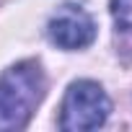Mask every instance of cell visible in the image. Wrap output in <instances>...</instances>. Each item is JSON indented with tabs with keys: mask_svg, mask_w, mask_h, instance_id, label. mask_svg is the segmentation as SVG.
Segmentation results:
<instances>
[{
	"mask_svg": "<svg viewBox=\"0 0 132 132\" xmlns=\"http://www.w3.org/2000/svg\"><path fill=\"white\" fill-rule=\"evenodd\" d=\"M111 114V101L101 83L96 80H73L65 91L60 106V129L62 132H91L106 124Z\"/></svg>",
	"mask_w": 132,
	"mask_h": 132,
	"instance_id": "7a4b0ae2",
	"label": "cell"
},
{
	"mask_svg": "<svg viewBox=\"0 0 132 132\" xmlns=\"http://www.w3.org/2000/svg\"><path fill=\"white\" fill-rule=\"evenodd\" d=\"M109 11L119 31H132V0H111Z\"/></svg>",
	"mask_w": 132,
	"mask_h": 132,
	"instance_id": "277c9868",
	"label": "cell"
},
{
	"mask_svg": "<svg viewBox=\"0 0 132 132\" xmlns=\"http://www.w3.org/2000/svg\"><path fill=\"white\" fill-rule=\"evenodd\" d=\"M47 34H49L52 44H57L60 49H68V52L86 49L96 39V21L83 5L62 3L52 13V18L47 23Z\"/></svg>",
	"mask_w": 132,
	"mask_h": 132,
	"instance_id": "3957f363",
	"label": "cell"
},
{
	"mask_svg": "<svg viewBox=\"0 0 132 132\" xmlns=\"http://www.w3.org/2000/svg\"><path fill=\"white\" fill-rule=\"evenodd\" d=\"M44 86V70L36 60H21L0 73V132H16L29 124Z\"/></svg>",
	"mask_w": 132,
	"mask_h": 132,
	"instance_id": "6da1fadb",
	"label": "cell"
}]
</instances>
